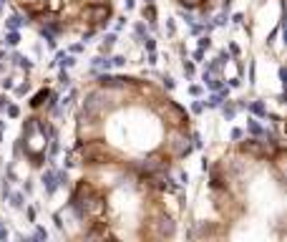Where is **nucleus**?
<instances>
[{"instance_id":"1a4fd4ad","label":"nucleus","mask_w":287,"mask_h":242,"mask_svg":"<svg viewBox=\"0 0 287 242\" xmlns=\"http://www.w3.org/2000/svg\"><path fill=\"white\" fill-rule=\"evenodd\" d=\"M247 108H250V114H252V116H257V118H264V116H267V106H264V101H260V98L250 101V104H247Z\"/></svg>"},{"instance_id":"5fc2aeb1","label":"nucleus","mask_w":287,"mask_h":242,"mask_svg":"<svg viewBox=\"0 0 287 242\" xmlns=\"http://www.w3.org/2000/svg\"><path fill=\"white\" fill-rule=\"evenodd\" d=\"M0 16H3V3H0Z\"/></svg>"},{"instance_id":"a19ab883","label":"nucleus","mask_w":287,"mask_h":242,"mask_svg":"<svg viewBox=\"0 0 287 242\" xmlns=\"http://www.w3.org/2000/svg\"><path fill=\"white\" fill-rule=\"evenodd\" d=\"M230 20H232V26H234V28H240V26L244 23V13H237V16H232Z\"/></svg>"},{"instance_id":"39448f33","label":"nucleus","mask_w":287,"mask_h":242,"mask_svg":"<svg viewBox=\"0 0 287 242\" xmlns=\"http://www.w3.org/2000/svg\"><path fill=\"white\" fill-rule=\"evenodd\" d=\"M247 132H250V136H257V139H264L270 132L260 124V118L257 116H252V118H247Z\"/></svg>"},{"instance_id":"423d86ee","label":"nucleus","mask_w":287,"mask_h":242,"mask_svg":"<svg viewBox=\"0 0 287 242\" xmlns=\"http://www.w3.org/2000/svg\"><path fill=\"white\" fill-rule=\"evenodd\" d=\"M116 40H118V33H116V30H114V33H106L104 40H101V46H98V53H101V56H111Z\"/></svg>"},{"instance_id":"f257e3e1","label":"nucleus","mask_w":287,"mask_h":242,"mask_svg":"<svg viewBox=\"0 0 287 242\" xmlns=\"http://www.w3.org/2000/svg\"><path fill=\"white\" fill-rule=\"evenodd\" d=\"M40 184H43V190H46V194H48V197H53V194L58 192L56 166H48V169H43V172H40Z\"/></svg>"},{"instance_id":"09e8293b","label":"nucleus","mask_w":287,"mask_h":242,"mask_svg":"<svg viewBox=\"0 0 287 242\" xmlns=\"http://www.w3.org/2000/svg\"><path fill=\"white\" fill-rule=\"evenodd\" d=\"M124 6H126V10H134L136 8V0H124Z\"/></svg>"},{"instance_id":"c756f323","label":"nucleus","mask_w":287,"mask_h":242,"mask_svg":"<svg viewBox=\"0 0 287 242\" xmlns=\"http://www.w3.org/2000/svg\"><path fill=\"white\" fill-rule=\"evenodd\" d=\"M23 210H26V217H28V222H30V224H36V217H38V212H36V207H30V204H26Z\"/></svg>"},{"instance_id":"8fccbe9b","label":"nucleus","mask_w":287,"mask_h":242,"mask_svg":"<svg viewBox=\"0 0 287 242\" xmlns=\"http://www.w3.org/2000/svg\"><path fill=\"white\" fill-rule=\"evenodd\" d=\"M23 192H26V194H33V184H30V182H26V184H23Z\"/></svg>"},{"instance_id":"a878e982","label":"nucleus","mask_w":287,"mask_h":242,"mask_svg":"<svg viewBox=\"0 0 287 242\" xmlns=\"http://www.w3.org/2000/svg\"><path fill=\"white\" fill-rule=\"evenodd\" d=\"M58 84H60V86H66V88L70 86V76H68V71H66V68H60V71H58Z\"/></svg>"},{"instance_id":"f3484780","label":"nucleus","mask_w":287,"mask_h":242,"mask_svg":"<svg viewBox=\"0 0 287 242\" xmlns=\"http://www.w3.org/2000/svg\"><path fill=\"white\" fill-rule=\"evenodd\" d=\"M182 71H184V76L192 81V78L196 76V64H194V60H189V58H184V64H182Z\"/></svg>"},{"instance_id":"49530a36","label":"nucleus","mask_w":287,"mask_h":242,"mask_svg":"<svg viewBox=\"0 0 287 242\" xmlns=\"http://www.w3.org/2000/svg\"><path fill=\"white\" fill-rule=\"evenodd\" d=\"M242 136H244V132H242L240 126H237V129H232V142H240Z\"/></svg>"},{"instance_id":"6e6552de","label":"nucleus","mask_w":287,"mask_h":242,"mask_svg":"<svg viewBox=\"0 0 287 242\" xmlns=\"http://www.w3.org/2000/svg\"><path fill=\"white\" fill-rule=\"evenodd\" d=\"M28 23V18L26 16H20V13H13V16H8L6 18V30H18L20 26H26Z\"/></svg>"},{"instance_id":"ddd939ff","label":"nucleus","mask_w":287,"mask_h":242,"mask_svg":"<svg viewBox=\"0 0 287 242\" xmlns=\"http://www.w3.org/2000/svg\"><path fill=\"white\" fill-rule=\"evenodd\" d=\"M176 3H179V8H184V10H199L202 6H206L209 3V0H176Z\"/></svg>"},{"instance_id":"603ef678","label":"nucleus","mask_w":287,"mask_h":242,"mask_svg":"<svg viewBox=\"0 0 287 242\" xmlns=\"http://www.w3.org/2000/svg\"><path fill=\"white\" fill-rule=\"evenodd\" d=\"M0 60H6V50L3 48H0Z\"/></svg>"},{"instance_id":"aec40b11","label":"nucleus","mask_w":287,"mask_h":242,"mask_svg":"<svg viewBox=\"0 0 287 242\" xmlns=\"http://www.w3.org/2000/svg\"><path fill=\"white\" fill-rule=\"evenodd\" d=\"M3 111H6L8 118H20V106H18V104H10V101H8V106H6Z\"/></svg>"},{"instance_id":"4c0bfd02","label":"nucleus","mask_w":287,"mask_h":242,"mask_svg":"<svg viewBox=\"0 0 287 242\" xmlns=\"http://www.w3.org/2000/svg\"><path fill=\"white\" fill-rule=\"evenodd\" d=\"M162 81H164V88H166V91H174V86H176V81H174L172 76H162Z\"/></svg>"},{"instance_id":"4be33fe9","label":"nucleus","mask_w":287,"mask_h":242,"mask_svg":"<svg viewBox=\"0 0 287 242\" xmlns=\"http://www.w3.org/2000/svg\"><path fill=\"white\" fill-rule=\"evenodd\" d=\"M134 33H136V40H144V38L149 36V33H146V23H144V20H138V23L134 26Z\"/></svg>"},{"instance_id":"0eeeda50","label":"nucleus","mask_w":287,"mask_h":242,"mask_svg":"<svg viewBox=\"0 0 287 242\" xmlns=\"http://www.w3.org/2000/svg\"><path fill=\"white\" fill-rule=\"evenodd\" d=\"M10 60H13V66L23 68L26 74H28V71H33V60H30V58H26V56H23V53H18V50H13V53H10Z\"/></svg>"},{"instance_id":"9b49d317","label":"nucleus","mask_w":287,"mask_h":242,"mask_svg":"<svg viewBox=\"0 0 287 242\" xmlns=\"http://www.w3.org/2000/svg\"><path fill=\"white\" fill-rule=\"evenodd\" d=\"M38 33H40V38L46 40V46L56 50V33H53L48 26H38Z\"/></svg>"},{"instance_id":"864d4df0","label":"nucleus","mask_w":287,"mask_h":242,"mask_svg":"<svg viewBox=\"0 0 287 242\" xmlns=\"http://www.w3.org/2000/svg\"><path fill=\"white\" fill-rule=\"evenodd\" d=\"M6 71V64H3V60H0V74H3Z\"/></svg>"},{"instance_id":"c03bdc74","label":"nucleus","mask_w":287,"mask_h":242,"mask_svg":"<svg viewBox=\"0 0 287 242\" xmlns=\"http://www.w3.org/2000/svg\"><path fill=\"white\" fill-rule=\"evenodd\" d=\"M166 33H169L172 38L176 36V23H174V20H166Z\"/></svg>"},{"instance_id":"473e14b6","label":"nucleus","mask_w":287,"mask_h":242,"mask_svg":"<svg viewBox=\"0 0 287 242\" xmlns=\"http://www.w3.org/2000/svg\"><path fill=\"white\" fill-rule=\"evenodd\" d=\"M194 116H199L202 111H204V104H202V98H196V101H192V108H189Z\"/></svg>"},{"instance_id":"72a5a7b5","label":"nucleus","mask_w":287,"mask_h":242,"mask_svg":"<svg viewBox=\"0 0 287 242\" xmlns=\"http://www.w3.org/2000/svg\"><path fill=\"white\" fill-rule=\"evenodd\" d=\"M227 50H230V56H232V58H240V56H242V48H240L237 43H230V46H227Z\"/></svg>"},{"instance_id":"20e7f679","label":"nucleus","mask_w":287,"mask_h":242,"mask_svg":"<svg viewBox=\"0 0 287 242\" xmlns=\"http://www.w3.org/2000/svg\"><path fill=\"white\" fill-rule=\"evenodd\" d=\"M53 64H58L60 68H74L78 60H76V56L74 53H66V50H56V60Z\"/></svg>"},{"instance_id":"e433bc0d","label":"nucleus","mask_w":287,"mask_h":242,"mask_svg":"<svg viewBox=\"0 0 287 242\" xmlns=\"http://www.w3.org/2000/svg\"><path fill=\"white\" fill-rule=\"evenodd\" d=\"M250 84L252 86L257 84V66H254V60H250Z\"/></svg>"},{"instance_id":"cd10ccee","label":"nucleus","mask_w":287,"mask_h":242,"mask_svg":"<svg viewBox=\"0 0 287 242\" xmlns=\"http://www.w3.org/2000/svg\"><path fill=\"white\" fill-rule=\"evenodd\" d=\"M13 86H16V78H13V76H6L3 81H0V88H3V91H13Z\"/></svg>"},{"instance_id":"37998d69","label":"nucleus","mask_w":287,"mask_h":242,"mask_svg":"<svg viewBox=\"0 0 287 242\" xmlns=\"http://www.w3.org/2000/svg\"><path fill=\"white\" fill-rule=\"evenodd\" d=\"M224 84H227L230 88H240V86H242V78H240V76H234V78H230V81L224 78Z\"/></svg>"},{"instance_id":"58836bf2","label":"nucleus","mask_w":287,"mask_h":242,"mask_svg":"<svg viewBox=\"0 0 287 242\" xmlns=\"http://www.w3.org/2000/svg\"><path fill=\"white\" fill-rule=\"evenodd\" d=\"M84 48H86V43H74L68 48V53H74V56H78V53H84Z\"/></svg>"},{"instance_id":"c85d7f7f","label":"nucleus","mask_w":287,"mask_h":242,"mask_svg":"<svg viewBox=\"0 0 287 242\" xmlns=\"http://www.w3.org/2000/svg\"><path fill=\"white\" fill-rule=\"evenodd\" d=\"M189 94H192L194 98H202V96H204V86H199V84H192V86H189Z\"/></svg>"},{"instance_id":"de8ad7c7","label":"nucleus","mask_w":287,"mask_h":242,"mask_svg":"<svg viewBox=\"0 0 287 242\" xmlns=\"http://www.w3.org/2000/svg\"><path fill=\"white\" fill-rule=\"evenodd\" d=\"M8 101H10V98H8V96H6V94H3V96H0V111H3V108H6V106H8Z\"/></svg>"},{"instance_id":"a18cd8bd","label":"nucleus","mask_w":287,"mask_h":242,"mask_svg":"<svg viewBox=\"0 0 287 242\" xmlns=\"http://www.w3.org/2000/svg\"><path fill=\"white\" fill-rule=\"evenodd\" d=\"M10 237V232H8V227L3 224V220H0V240H8Z\"/></svg>"},{"instance_id":"f8f14e48","label":"nucleus","mask_w":287,"mask_h":242,"mask_svg":"<svg viewBox=\"0 0 287 242\" xmlns=\"http://www.w3.org/2000/svg\"><path fill=\"white\" fill-rule=\"evenodd\" d=\"M6 202H10L13 210H23V207H26V194H23V192H10Z\"/></svg>"},{"instance_id":"7c9ffc66","label":"nucleus","mask_w":287,"mask_h":242,"mask_svg":"<svg viewBox=\"0 0 287 242\" xmlns=\"http://www.w3.org/2000/svg\"><path fill=\"white\" fill-rule=\"evenodd\" d=\"M111 66L124 68V66H126V56H111Z\"/></svg>"},{"instance_id":"6ab92c4d","label":"nucleus","mask_w":287,"mask_h":242,"mask_svg":"<svg viewBox=\"0 0 287 242\" xmlns=\"http://www.w3.org/2000/svg\"><path fill=\"white\" fill-rule=\"evenodd\" d=\"M212 23H214V28H224V26L230 23V10H227V8H222V10H220V16L214 18Z\"/></svg>"},{"instance_id":"7ed1b4c3","label":"nucleus","mask_w":287,"mask_h":242,"mask_svg":"<svg viewBox=\"0 0 287 242\" xmlns=\"http://www.w3.org/2000/svg\"><path fill=\"white\" fill-rule=\"evenodd\" d=\"M141 18L146 20L152 28H156V23H159V13H156V3H144V8H141Z\"/></svg>"},{"instance_id":"79ce46f5","label":"nucleus","mask_w":287,"mask_h":242,"mask_svg":"<svg viewBox=\"0 0 287 242\" xmlns=\"http://www.w3.org/2000/svg\"><path fill=\"white\" fill-rule=\"evenodd\" d=\"M189 30H192V36H202L204 33V23H194V26H189Z\"/></svg>"},{"instance_id":"3c124183","label":"nucleus","mask_w":287,"mask_h":242,"mask_svg":"<svg viewBox=\"0 0 287 242\" xmlns=\"http://www.w3.org/2000/svg\"><path fill=\"white\" fill-rule=\"evenodd\" d=\"M124 23H126V18H116V33L124 28Z\"/></svg>"},{"instance_id":"2eb2a0df","label":"nucleus","mask_w":287,"mask_h":242,"mask_svg":"<svg viewBox=\"0 0 287 242\" xmlns=\"http://www.w3.org/2000/svg\"><path fill=\"white\" fill-rule=\"evenodd\" d=\"M30 88H33V84L26 78V81H20V84L13 86V94H16V98H23L26 94H30Z\"/></svg>"},{"instance_id":"4468645a","label":"nucleus","mask_w":287,"mask_h":242,"mask_svg":"<svg viewBox=\"0 0 287 242\" xmlns=\"http://www.w3.org/2000/svg\"><path fill=\"white\" fill-rule=\"evenodd\" d=\"M222 101H224V98H222L217 91H212V94H209L202 104H204V108H220V106H222Z\"/></svg>"},{"instance_id":"9d476101","label":"nucleus","mask_w":287,"mask_h":242,"mask_svg":"<svg viewBox=\"0 0 287 242\" xmlns=\"http://www.w3.org/2000/svg\"><path fill=\"white\" fill-rule=\"evenodd\" d=\"M220 111H222V116H224V121H232V118L237 116V106H234V101H230V98H224V101H222V106H220Z\"/></svg>"},{"instance_id":"bb28decb","label":"nucleus","mask_w":287,"mask_h":242,"mask_svg":"<svg viewBox=\"0 0 287 242\" xmlns=\"http://www.w3.org/2000/svg\"><path fill=\"white\" fill-rule=\"evenodd\" d=\"M217 60H220L222 66H224V64H230V60H232L230 50H227V48H220V53H217Z\"/></svg>"},{"instance_id":"6e6d98bb","label":"nucleus","mask_w":287,"mask_h":242,"mask_svg":"<svg viewBox=\"0 0 287 242\" xmlns=\"http://www.w3.org/2000/svg\"><path fill=\"white\" fill-rule=\"evenodd\" d=\"M144 3H154V0H144Z\"/></svg>"},{"instance_id":"393cba45","label":"nucleus","mask_w":287,"mask_h":242,"mask_svg":"<svg viewBox=\"0 0 287 242\" xmlns=\"http://www.w3.org/2000/svg\"><path fill=\"white\" fill-rule=\"evenodd\" d=\"M196 38H199V48H202V50H209V48H212V36L202 33V36H196Z\"/></svg>"},{"instance_id":"2f4dec72","label":"nucleus","mask_w":287,"mask_h":242,"mask_svg":"<svg viewBox=\"0 0 287 242\" xmlns=\"http://www.w3.org/2000/svg\"><path fill=\"white\" fill-rule=\"evenodd\" d=\"M146 64H149V66H156V64H159V53H156V50H146Z\"/></svg>"},{"instance_id":"f704fd0d","label":"nucleus","mask_w":287,"mask_h":242,"mask_svg":"<svg viewBox=\"0 0 287 242\" xmlns=\"http://www.w3.org/2000/svg\"><path fill=\"white\" fill-rule=\"evenodd\" d=\"M204 146V142H202V136L196 134V132H192V149H202Z\"/></svg>"},{"instance_id":"b1692460","label":"nucleus","mask_w":287,"mask_h":242,"mask_svg":"<svg viewBox=\"0 0 287 242\" xmlns=\"http://www.w3.org/2000/svg\"><path fill=\"white\" fill-rule=\"evenodd\" d=\"M30 240L46 242V240H48V230H46V227H38V224H36V232H33V237H30Z\"/></svg>"},{"instance_id":"f03ea898","label":"nucleus","mask_w":287,"mask_h":242,"mask_svg":"<svg viewBox=\"0 0 287 242\" xmlns=\"http://www.w3.org/2000/svg\"><path fill=\"white\" fill-rule=\"evenodd\" d=\"M48 96H50V88L48 86H43V88H38L33 96H30V101H28V106L33 108V111H40L43 106H46V101H48Z\"/></svg>"},{"instance_id":"412c9836","label":"nucleus","mask_w":287,"mask_h":242,"mask_svg":"<svg viewBox=\"0 0 287 242\" xmlns=\"http://www.w3.org/2000/svg\"><path fill=\"white\" fill-rule=\"evenodd\" d=\"M206 71H209L212 76H222V64L214 58V60H209V64H206Z\"/></svg>"},{"instance_id":"ea45409f","label":"nucleus","mask_w":287,"mask_h":242,"mask_svg":"<svg viewBox=\"0 0 287 242\" xmlns=\"http://www.w3.org/2000/svg\"><path fill=\"white\" fill-rule=\"evenodd\" d=\"M204 56H206V50H202V48H196V50L192 53V58H194V64H202V60H204Z\"/></svg>"},{"instance_id":"5701e85b","label":"nucleus","mask_w":287,"mask_h":242,"mask_svg":"<svg viewBox=\"0 0 287 242\" xmlns=\"http://www.w3.org/2000/svg\"><path fill=\"white\" fill-rule=\"evenodd\" d=\"M56 182H58V187H66L68 184V169H56Z\"/></svg>"},{"instance_id":"a211bd4d","label":"nucleus","mask_w":287,"mask_h":242,"mask_svg":"<svg viewBox=\"0 0 287 242\" xmlns=\"http://www.w3.org/2000/svg\"><path fill=\"white\" fill-rule=\"evenodd\" d=\"M3 40H6L8 48H16V46L20 43V33H18V30H6V38H3Z\"/></svg>"},{"instance_id":"dca6fc26","label":"nucleus","mask_w":287,"mask_h":242,"mask_svg":"<svg viewBox=\"0 0 287 242\" xmlns=\"http://www.w3.org/2000/svg\"><path fill=\"white\" fill-rule=\"evenodd\" d=\"M204 86H206L209 91H220V88L224 86V76H209V78L204 81Z\"/></svg>"},{"instance_id":"c9c22d12","label":"nucleus","mask_w":287,"mask_h":242,"mask_svg":"<svg viewBox=\"0 0 287 242\" xmlns=\"http://www.w3.org/2000/svg\"><path fill=\"white\" fill-rule=\"evenodd\" d=\"M141 43H144V48H146V50H156V40H154L152 36H146Z\"/></svg>"}]
</instances>
